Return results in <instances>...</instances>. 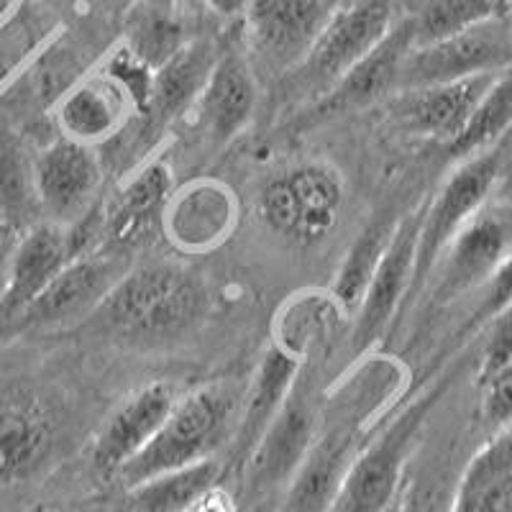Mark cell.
<instances>
[{
  "label": "cell",
  "mask_w": 512,
  "mask_h": 512,
  "mask_svg": "<svg viewBox=\"0 0 512 512\" xmlns=\"http://www.w3.org/2000/svg\"><path fill=\"white\" fill-rule=\"evenodd\" d=\"M507 308H512V249L482 285V300L474 310L472 326L492 323Z\"/></svg>",
  "instance_id": "cell-34"
},
{
  "label": "cell",
  "mask_w": 512,
  "mask_h": 512,
  "mask_svg": "<svg viewBox=\"0 0 512 512\" xmlns=\"http://www.w3.org/2000/svg\"><path fill=\"white\" fill-rule=\"evenodd\" d=\"M502 0H423L418 13L410 16L413 47L461 34L472 26L500 16Z\"/></svg>",
  "instance_id": "cell-32"
},
{
  "label": "cell",
  "mask_w": 512,
  "mask_h": 512,
  "mask_svg": "<svg viewBox=\"0 0 512 512\" xmlns=\"http://www.w3.org/2000/svg\"><path fill=\"white\" fill-rule=\"evenodd\" d=\"M512 126V70L502 72L477 103L464 131L448 144L456 159H469L492 149L497 139Z\"/></svg>",
  "instance_id": "cell-31"
},
{
  "label": "cell",
  "mask_w": 512,
  "mask_h": 512,
  "mask_svg": "<svg viewBox=\"0 0 512 512\" xmlns=\"http://www.w3.org/2000/svg\"><path fill=\"white\" fill-rule=\"evenodd\" d=\"M134 103L123 88L108 75H95L77 82L70 93L59 100L57 123L62 136L80 144L98 146L111 141L128 121Z\"/></svg>",
  "instance_id": "cell-23"
},
{
  "label": "cell",
  "mask_w": 512,
  "mask_h": 512,
  "mask_svg": "<svg viewBox=\"0 0 512 512\" xmlns=\"http://www.w3.org/2000/svg\"><path fill=\"white\" fill-rule=\"evenodd\" d=\"M497 175H500V159L492 149L474 154L469 159H461L459 167L451 172V177L436 192V198L423 205L410 297L420 292V287L431 280L433 269H436L446 246L456 239V233L472 221L482 210V205L487 203Z\"/></svg>",
  "instance_id": "cell-8"
},
{
  "label": "cell",
  "mask_w": 512,
  "mask_h": 512,
  "mask_svg": "<svg viewBox=\"0 0 512 512\" xmlns=\"http://www.w3.org/2000/svg\"><path fill=\"white\" fill-rule=\"evenodd\" d=\"M448 512H512V423L469 459Z\"/></svg>",
  "instance_id": "cell-25"
},
{
  "label": "cell",
  "mask_w": 512,
  "mask_h": 512,
  "mask_svg": "<svg viewBox=\"0 0 512 512\" xmlns=\"http://www.w3.org/2000/svg\"><path fill=\"white\" fill-rule=\"evenodd\" d=\"M131 267V254L118 249H93L88 254L72 256L16 320L13 331L64 328L77 320L93 318L100 303Z\"/></svg>",
  "instance_id": "cell-9"
},
{
  "label": "cell",
  "mask_w": 512,
  "mask_h": 512,
  "mask_svg": "<svg viewBox=\"0 0 512 512\" xmlns=\"http://www.w3.org/2000/svg\"><path fill=\"white\" fill-rule=\"evenodd\" d=\"M395 26L392 0H346L320 31L318 41L290 72L297 93L323 98L356 62L367 57Z\"/></svg>",
  "instance_id": "cell-5"
},
{
  "label": "cell",
  "mask_w": 512,
  "mask_h": 512,
  "mask_svg": "<svg viewBox=\"0 0 512 512\" xmlns=\"http://www.w3.org/2000/svg\"><path fill=\"white\" fill-rule=\"evenodd\" d=\"M44 3H52V6H62V8H82V6H90L93 0H44Z\"/></svg>",
  "instance_id": "cell-42"
},
{
  "label": "cell",
  "mask_w": 512,
  "mask_h": 512,
  "mask_svg": "<svg viewBox=\"0 0 512 512\" xmlns=\"http://www.w3.org/2000/svg\"><path fill=\"white\" fill-rule=\"evenodd\" d=\"M24 6V0H0V29H6L8 24H13Z\"/></svg>",
  "instance_id": "cell-40"
},
{
  "label": "cell",
  "mask_w": 512,
  "mask_h": 512,
  "mask_svg": "<svg viewBox=\"0 0 512 512\" xmlns=\"http://www.w3.org/2000/svg\"><path fill=\"white\" fill-rule=\"evenodd\" d=\"M397 507H400V497H397L395 505H390V507H387V510H384V512H397Z\"/></svg>",
  "instance_id": "cell-43"
},
{
  "label": "cell",
  "mask_w": 512,
  "mask_h": 512,
  "mask_svg": "<svg viewBox=\"0 0 512 512\" xmlns=\"http://www.w3.org/2000/svg\"><path fill=\"white\" fill-rule=\"evenodd\" d=\"M223 477V464L210 456L198 464L157 474L128 489V500L136 512H185L210 489L218 487Z\"/></svg>",
  "instance_id": "cell-28"
},
{
  "label": "cell",
  "mask_w": 512,
  "mask_h": 512,
  "mask_svg": "<svg viewBox=\"0 0 512 512\" xmlns=\"http://www.w3.org/2000/svg\"><path fill=\"white\" fill-rule=\"evenodd\" d=\"M203 3L221 18H241L249 6V0H203Z\"/></svg>",
  "instance_id": "cell-39"
},
{
  "label": "cell",
  "mask_w": 512,
  "mask_h": 512,
  "mask_svg": "<svg viewBox=\"0 0 512 512\" xmlns=\"http://www.w3.org/2000/svg\"><path fill=\"white\" fill-rule=\"evenodd\" d=\"M236 221L233 195L221 185L200 182L169 200L162 228L177 246L190 251L221 244Z\"/></svg>",
  "instance_id": "cell-24"
},
{
  "label": "cell",
  "mask_w": 512,
  "mask_h": 512,
  "mask_svg": "<svg viewBox=\"0 0 512 512\" xmlns=\"http://www.w3.org/2000/svg\"><path fill=\"white\" fill-rule=\"evenodd\" d=\"M187 41L190 39L185 36V26L175 11L146 6L141 0L128 6L123 21V47L152 70H159L167 59L175 57Z\"/></svg>",
  "instance_id": "cell-29"
},
{
  "label": "cell",
  "mask_w": 512,
  "mask_h": 512,
  "mask_svg": "<svg viewBox=\"0 0 512 512\" xmlns=\"http://www.w3.org/2000/svg\"><path fill=\"white\" fill-rule=\"evenodd\" d=\"M443 390V382L433 384L431 390L415 397L408 408L384 425V431L361 443L341 479L331 512H384L395 505L405 487V466L413 454L420 428L441 400Z\"/></svg>",
  "instance_id": "cell-3"
},
{
  "label": "cell",
  "mask_w": 512,
  "mask_h": 512,
  "mask_svg": "<svg viewBox=\"0 0 512 512\" xmlns=\"http://www.w3.org/2000/svg\"><path fill=\"white\" fill-rule=\"evenodd\" d=\"M507 361H512V308H507L489 323V338L484 344L479 377L505 367Z\"/></svg>",
  "instance_id": "cell-35"
},
{
  "label": "cell",
  "mask_w": 512,
  "mask_h": 512,
  "mask_svg": "<svg viewBox=\"0 0 512 512\" xmlns=\"http://www.w3.org/2000/svg\"><path fill=\"white\" fill-rule=\"evenodd\" d=\"M177 390L167 382L146 384L144 390L128 397L121 408L100 428L93 443V466L105 477H116L121 466L139 454L146 443L157 436L164 420L169 418Z\"/></svg>",
  "instance_id": "cell-18"
},
{
  "label": "cell",
  "mask_w": 512,
  "mask_h": 512,
  "mask_svg": "<svg viewBox=\"0 0 512 512\" xmlns=\"http://www.w3.org/2000/svg\"><path fill=\"white\" fill-rule=\"evenodd\" d=\"M397 221L400 218H377L351 244L349 254H346L344 264H341V269L336 274V285H333V300L346 313L356 315V310H359L361 297H364L379 262H382V254L387 249V244H390Z\"/></svg>",
  "instance_id": "cell-30"
},
{
  "label": "cell",
  "mask_w": 512,
  "mask_h": 512,
  "mask_svg": "<svg viewBox=\"0 0 512 512\" xmlns=\"http://www.w3.org/2000/svg\"><path fill=\"white\" fill-rule=\"evenodd\" d=\"M495 77L479 75L469 80L395 90L387 111L402 131L448 146L464 131L466 121Z\"/></svg>",
  "instance_id": "cell-15"
},
{
  "label": "cell",
  "mask_w": 512,
  "mask_h": 512,
  "mask_svg": "<svg viewBox=\"0 0 512 512\" xmlns=\"http://www.w3.org/2000/svg\"><path fill=\"white\" fill-rule=\"evenodd\" d=\"M502 3H505V0H502Z\"/></svg>",
  "instance_id": "cell-45"
},
{
  "label": "cell",
  "mask_w": 512,
  "mask_h": 512,
  "mask_svg": "<svg viewBox=\"0 0 512 512\" xmlns=\"http://www.w3.org/2000/svg\"><path fill=\"white\" fill-rule=\"evenodd\" d=\"M141 3H146V6H154V8H162V11H175L180 8L182 0H141Z\"/></svg>",
  "instance_id": "cell-41"
},
{
  "label": "cell",
  "mask_w": 512,
  "mask_h": 512,
  "mask_svg": "<svg viewBox=\"0 0 512 512\" xmlns=\"http://www.w3.org/2000/svg\"><path fill=\"white\" fill-rule=\"evenodd\" d=\"M208 308V292L192 269L172 262L131 267L105 297L93 320L128 341L185 336Z\"/></svg>",
  "instance_id": "cell-1"
},
{
  "label": "cell",
  "mask_w": 512,
  "mask_h": 512,
  "mask_svg": "<svg viewBox=\"0 0 512 512\" xmlns=\"http://www.w3.org/2000/svg\"><path fill=\"white\" fill-rule=\"evenodd\" d=\"M41 223L34 190V159H29L16 134L0 128V231L24 233Z\"/></svg>",
  "instance_id": "cell-27"
},
{
  "label": "cell",
  "mask_w": 512,
  "mask_h": 512,
  "mask_svg": "<svg viewBox=\"0 0 512 512\" xmlns=\"http://www.w3.org/2000/svg\"><path fill=\"white\" fill-rule=\"evenodd\" d=\"M54 446L44 410L31 400L0 405V482H24L39 472Z\"/></svg>",
  "instance_id": "cell-26"
},
{
  "label": "cell",
  "mask_w": 512,
  "mask_h": 512,
  "mask_svg": "<svg viewBox=\"0 0 512 512\" xmlns=\"http://www.w3.org/2000/svg\"><path fill=\"white\" fill-rule=\"evenodd\" d=\"M313 379L300 369L277 418L241 464V505L256 510L285 492L320 433V405Z\"/></svg>",
  "instance_id": "cell-4"
},
{
  "label": "cell",
  "mask_w": 512,
  "mask_h": 512,
  "mask_svg": "<svg viewBox=\"0 0 512 512\" xmlns=\"http://www.w3.org/2000/svg\"><path fill=\"white\" fill-rule=\"evenodd\" d=\"M420 218H423V208L400 218L395 231H392V239L384 249L382 262H379L377 272H374L367 292L361 297L359 310L354 315V333H351L354 354H364L374 341H379V336L387 331L395 313L400 310L402 300L410 297Z\"/></svg>",
  "instance_id": "cell-12"
},
{
  "label": "cell",
  "mask_w": 512,
  "mask_h": 512,
  "mask_svg": "<svg viewBox=\"0 0 512 512\" xmlns=\"http://www.w3.org/2000/svg\"><path fill=\"white\" fill-rule=\"evenodd\" d=\"M13 244H16V236H0V303L8 292V282H11Z\"/></svg>",
  "instance_id": "cell-38"
},
{
  "label": "cell",
  "mask_w": 512,
  "mask_h": 512,
  "mask_svg": "<svg viewBox=\"0 0 512 512\" xmlns=\"http://www.w3.org/2000/svg\"><path fill=\"white\" fill-rule=\"evenodd\" d=\"M123 3H128V6H131V3H134V0H123Z\"/></svg>",
  "instance_id": "cell-44"
},
{
  "label": "cell",
  "mask_w": 512,
  "mask_h": 512,
  "mask_svg": "<svg viewBox=\"0 0 512 512\" xmlns=\"http://www.w3.org/2000/svg\"><path fill=\"white\" fill-rule=\"evenodd\" d=\"M512 70V29L500 16L448 39L413 47L402 62L397 90L500 75Z\"/></svg>",
  "instance_id": "cell-10"
},
{
  "label": "cell",
  "mask_w": 512,
  "mask_h": 512,
  "mask_svg": "<svg viewBox=\"0 0 512 512\" xmlns=\"http://www.w3.org/2000/svg\"><path fill=\"white\" fill-rule=\"evenodd\" d=\"M195 105L200 126L216 144L244 131L256 108V72L249 57L233 47L221 49Z\"/></svg>",
  "instance_id": "cell-21"
},
{
  "label": "cell",
  "mask_w": 512,
  "mask_h": 512,
  "mask_svg": "<svg viewBox=\"0 0 512 512\" xmlns=\"http://www.w3.org/2000/svg\"><path fill=\"white\" fill-rule=\"evenodd\" d=\"M364 425V415L344 423L338 418L323 436L318 433L272 512H331L341 479L364 443Z\"/></svg>",
  "instance_id": "cell-14"
},
{
  "label": "cell",
  "mask_w": 512,
  "mask_h": 512,
  "mask_svg": "<svg viewBox=\"0 0 512 512\" xmlns=\"http://www.w3.org/2000/svg\"><path fill=\"white\" fill-rule=\"evenodd\" d=\"M185 512H241L239 502L233 500L231 495H226L223 489L213 487L208 495L200 497L192 507H187Z\"/></svg>",
  "instance_id": "cell-37"
},
{
  "label": "cell",
  "mask_w": 512,
  "mask_h": 512,
  "mask_svg": "<svg viewBox=\"0 0 512 512\" xmlns=\"http://www.w3.org/2000/svg\"><path fill=\"white\" fill-rule=\"evenodd\" d=\"M410 49H413V24L408 16L395 21L390 34L384 36L367 57L356 62L323 98L315 100L310 116H338V113H349L356 108H367V105L382 100L384 95L395 93L402 62Z\"/></svg>",
  "instance_id": "cell-17"
},
{
  "label": "cell",
  "mask_w": 512,
  "mask_h": 512,
  "mask_svg": "<svg viewBox=\"0 0 512 512\" xmlns=\"http://www.w3.org/2000/svg\"><path fill=\"white\" fill-rule=\"evenodd\" d=\"M218 52L221 49L210 39H192L154 72L152 95L144 111L149 134L157 136L164 126H169L198 100L216 64Z\"/></svg>",
  "instance_id": "cell-22"
},
{
  "label": "cell",
  "mask_w": 512,
  "mask_h": 512,
  "mask_svg": "<svg viewBox=\"0 0 512 512\" xmlns=\"http://www.w3.org/2000/svg\"><path fill=\"white\" fill-rule=\"evenodd\" d=\"M103 187V167L95 146L67 136L41 149L34 157V190L41 221L64 231L90 216Z\"/></svg>",
  "instance_id": "cell-11"
},
{
  "label": "cell",
  "mask_w": 512,
  "mask_h": 512,
  "mask_svg": "<svg viewBox=\"0 0 512 512\" xmlns=\"http://www.w3.org/2000/svg\"><path fill=\"white\" fill-rule=\"evenodd\" d=\"M479 418L492 433L512 423V361L479 377Z\"/></svg>",
  "instance_id": "cell-33"
},
{
  "label": "cell",
  "mask_w": 512,
  "mask_h": 512,
  "mask_svg": "<svg viewBox=\"0 0 512 512\" xmlns=\"http://www.w3.org/2000/svg\"><path fill=\"white\" fill-rule=\"evenodd\" d=\"M297 372H300V361H297L295 351L277 344L264 354L254 379L246 387L244 400H241L239 420H236L233 436L228 441V464L223 469L239 472L241 464L249 459L259 438L264 436L269 423L277 418L280 408L285 405Z\"/></svg>",
  "instance_id": "cell-20"
},
{
  "label": "cell",
  "mask_w": 512,
  "mask_h": 512,
  "mask_svg": "<svg viewBox=\"0 0 512 512\" xmlns=\"http://www.w3.org/2000/svg\"><path fill=\"white\" fill-rule=\"evenodd\" d=\"M67 262H70V239L62 226L41 221L18 233L13 244L11 282L0 303V336L13 331L16 320Z\"/></svg>",
  "instance_id": "cell-19"
},
{
  "label": "cell",
  "mask_w": 512,
  "mask_h": 512,
  "mask_svg": "<svg viewBox=\"0 0 512 512\" xmlns=\"http://www.w3.org/2000/svg\"><path fill=\"white\" fill-rule=\"evenodd\" d=\"M507 254H510V231L505 223L495 216L477 213L456 233V239L438 259L431 274L436 277L433 300L441 305L451 303L456 297L482 287Z\"/></svg>",
  "instance_id": "cell-16"
},
{
  "label": "cell",
  "mask_w": 512,
  "mask_h": 512,
  "mask_svg": "<svg viewBox=\"0 0 512 512\" xmlns=\"http://www.w3.org/2000/svg\"><path fill=\"white\" fill-rule=\"evenodd\" d=\"M175 177L164 159L144 164L128 177L113 200L100 210L98 249L131 251L146 244L152 233L162 226L164 210L172 200Z\"/></svg>",
  "instance_id": "cell-13"
},
{
  "label": "cell",
  "mask_w": 512,
  "mask_h": 512,
  "mask_svg": "<svg viewBox=\"0 0 512 512\" xmlns=\"http://www.w3.org/2000/svg\"><path fill=\"white\" fill-rule=\"evenodd\" d=\"M246 392V390H244ZM244 392L231 382H213L175 402L157 436L116 474L126 489L157 474L216 456L231 441Z\"/></svg>",
  "instance_id": "cell-2"
},
{
  "label": "cell",
  "mask_w": 512,
  "mask_h": 512,
  "mask_svg": "<svg viewBox=\"0 0 512 512\" xmlns=\"http://www.w3.org/2000/svg\"><path fill=\"white\" fill-rule=\"evenodd\" d=\"M451 500L443 502L436 489L423 487L420 482H410L400 492V507L397 512H448Z\"/></svg>",
  "instance_id": "cell-36"
},
{
  "label": "cell",
  "mask_w": 512,
  "mask_h": 512,
  "mask_svg": "<svg viewBox=\"0 0 512 512\" xmlns=\"http://www.w3.org/2000/svg\"><path fill=\"white\" fill-rule=\"evenodd\" d=\"M344 205V182L326 164H300L264 185L259 213L274 233L295 244H318Z\"/></svg>",
  "instance_id": "cell-7"
},
{
  "label": "cell",
  "mask_w": 512,
  "mask_h": 512,
  "mask_svg": "<svg viewBox=\"0 0 512 512\" xmlns=\"http://www.w3.org/2000/svg\"><path fill=\"white\" fill-rule=\"evenodd\" d=\"M341 6L344 0H249L241 18L254 72L290 75Z\"/></svg>",
  "instance_id": "cell-6"
}]
</instances>
